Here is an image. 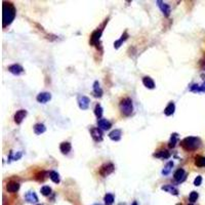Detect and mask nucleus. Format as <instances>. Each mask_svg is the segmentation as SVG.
<instances>
[{
	"label": "nucleus",
	"mask_w": 205,
	"mask_h": 205,
	"mask_svg": "<svg viewBox=\"0 0 205 205\" xmlns=\"http://www.w3.org/2000/svg\"><path fill=\"white\" fill-rule=\"evenodd\" d=\"M2 26L3 28L7 27L8 25L12 23L15 17V8L10 2L3 3L2 7Z\"/></svg>",
	"instance_id": "nucleus-1"
},
{
	"label": "nucleus",
	"mask_w": 205,
	"mask_h": 205,
	"mask_svg": "<svg viewBox=\"0 0 205 205\" xmlns=\"http://www.w3.org/2000/svg\"><path fill=\"white\" fill-rule=\"evenodd\" d=\"M181 145L186 151H194L201 146V139L196 137H188L182 141Z\"/></svg>",
	"instance_id": "nucleus-2"
},
{
	"label": "nucleus",
	"mask_w": 205,
	"mask_h": 205,
	"mask_svg": "<svg viewBox=\"0 0 205 205\" xmlns=\"http://www.w3.org/2000/svg\"><path fill=\"white\" fill-rule=\"evenodd\" d=\"M120 111L124 116H130L133 112V105H132V100L129 98H125L121 100L119 104Z\"/></svg>",
	"instance_id": "nucleus-3"
},
{
	"label": "nucleus",
	"mask_w": 205,
	"mask_h": 205,
	"mask_svg": "<svg viewBox=\"0 0 205 205\" xmlns=\"http://www.w3.org/2000/svg\"><path fill=\"white\" fill-rule=\"evenodd\" d=\"M77 102H78V106L81 110H87L88 107H89V104H90V100H89L87 96H85V95H80V96H78Z\"/></svg>",
	"instance_id": "nucleus-4"
},
{
	"label": "nucleus",
	"mask_w": 205,
	"mask_h": 205,
	"mask_svg": "<svg viewBox=\"0 0 205 205\" xmlns=\"http://www.w3.org/2000/svg\"><path fill=\"white\" fill-rule=\"evenodd\" d=\"M113 171H114V165H113L112 163L105 164V165H102L100 168V176H109L110 174H112Z\"/></svg>",
	"instance_id": "nucleus-5"
},
{
	"label": "nucleus",
	"mask_w": 205,
	"mask_h": 205,
	"mask_svg": "<svg viewBox=\"0 0 205 205\" xmlns=\"http://www.w3.org/2000/svg\"><path fill=\"white\" fill-rule=\"evenodd\" d=\"M90 133H91V137L92 139H94L95 142H102V132L100 128H91L90 129Z\"/></svg>",
	"instance_id": "nucleus-6"
},
{
	"label": "nucleus",
	"mask_w": 205,
	"mask_h": 205,
	"mask_svg": "<svg viewBox=\"0 0 205 205\" xmlns=\"http://www.w3.org/2000/svg\"><path fill=\"white\" fill-rule=\"evenodd\" d=\"M156 3L158 4L159 8L161 9V11L163 12V15H165V17H168V15H170V6H169L167 3L163 2V1H160V0H158Z\"/></svg>",
	"instance_id": "nucleus-7"
},
{
	"label": "nucleus",
	"mask_w": 205,
	"mask_h": 205,
	"mask_svg": "<svg viewBox=\"0 0 205 205\" xmlns=\"http://www.w3.org/2000/svg\"><path fill=\"white\" fill-rule=\"evenodd\" d=\"M8 71L13 75H21L24 72V68L19 64H13V65L8 67Z\"/></svg>",
	"instance_id": "nucleus-8"
},
{
	"label": "nucleus",
	"mask_w": 205,
	"mask_h": 205,
	"mask_svg": "<svg viewBox=\"0 0 205 205\" xmlns=\"http://www.w3.org/2000/svg\"><path fill=\"white\" fill-rule=\"evenodd\" d=\"M102 30L100 29V30L94 31L92 34H91V36H90L91 45H96V44L98 43V41H100V36H102Z\"/></svg>",
	"instance_id": "nucleus-9"
},
{
	"label": "nucleus",
	"mask_w": 205,
	"mask_h": 205,
	"mask_svg": "<svg viewBox=\"0 0 205 205\" xmlns=\"http://www.w3.org/2000/svg\"><path fill=\"white\" fill-rule=\"evenodd\" d=\"M37 102L40 104H45L51 100V94L49 92H40L36 98Z\"/></svg>",
	"instance_id": "nucleus-10"
},
{
	"label": "nucleus",
	"mask_w": 205,
	"mask_h": 205,
	"mask_svg": "<svg viewBox=\"0 0 205 205\" xmlns=\"http://www.w3.org/2000/svg\"><path fill=\"white\" fill-rule=\"evenodd\" d=\"M98 128L102 130H109L112 127V123L107 119H98Z\"/></svg>",
	"instance_id": "nucleus-11"
},
{
	"label": "nucleus",
	"mask_w": 205,
	"mask_h": 205,
	"mask_svg": "<svg viewBox=\"0 0 205 205\" xmlns=\"http://www.w3.org/2000/svg\"><path fill=\"white\" fill-rule=\"evenodd\" d=\"M26 116H27V111L26 110H19L15 114V122L17 123V124H21Z\"/></svg>",
	"instance_id": "nucleus-12"
},
{
	"label": "nucleus",
	"mask_w": 205,
	"mask_h": 205,
	"mask_svg": "<svg viewBox=\"0 0 205 205\" xmlns=\"http://www.w3.org/2000/svg\"><path fill=\"white\" fill-rule=\"evenodd\" d=\"M174 178L178 183H182L186 180V172L183 168H180L174 172Z\"/></svg>",
	"instance_id": "nucleus-13"
},
{
	"label": "nucleus",
	"mask_w": 205,
	"mask_h": 205,
	"mask_svg": "<svg viewBox=\"0 0 205 205\" xmlns=\"http://www.w3.org/2000/svg\"><path fill=\"white\" fill-rule=\"evenodd\" d=\"M19 189H20V184L17 183V182H9L6 186V190L9 193H15L19 191Z\"/></svg>",
	"instance_id": "nucleus-14"
},
{
	"label": "nucleus",
	"mask_w": 205,
	"mask_h": 205,
	"mask_svg": "<svg viewBox=\"0 0 205 205\" xmlns=\"http://www.w3.org/2000/svg\"><path fill=\"white\" fill-rule=\"evenodd\" d=\"M121 135H122V132L120 129H114L109 133V137H110L112 141H115V142H118L121 139Z\"/></svg>",
	"instance_id": "nucleus-15"
},
{
	"label": "nucleus",
	"mask_w": 205,
	"mask_h": 205,
	"mask_svg": "<svg viewBox=\"0 0 205 205\" xmlns=\"http://www.w3.org/2000/svg\"><path fill=\"white\" fill-rule=\"evenodd\" d=\"M143 83H144V85L146 86L147 88H150V89L155 88V82H154V80L151 77H148V76L144 77V78H143Z\"/></svg>",
	"instance_id": "nucleus-16"
},
{
	"label": "nucleus",
	"mask_w": 205,
	"mask_h": 205,
	"mask_svg": "<svg viewBox=\"0 0 205 205\" xmlns=\"http://www.w3.org/2000/svg\"><path fill=\"white\" fill-rule=\"evenodd\" d=\"M174 111H176V105H174V102H170L167 105V107L164 109V114L166 116H171L174 113Z\"/></svg>",
	"instance_id": "nucleus-17"
},
{
	"label": "nucleus",
	"mask_w": 205,
	"mask_h": 205,
	"mask_svg": "<svg viewBox=\"0 0 205 205\" xmlns=\"http://www.w3.org/2000/svg\"><path fill=\"white\" fill-rule=\"evenodd\" d=\"M162 190L165 191V192H167V193H170L172 194V195H178V190L176 188V187H174L172 185H166V186H163L162 187Z\"/></svg>",
	"instance_id": "nucleus-18"
},
{
	"label": "nucleus",
	"mask_w": 205,
	"mask_h": 205,
	"mask_svg": "<svg viewBox=\"0 0 205 205\" xmlns=\"http://www.w3.org/2000/svg\"><path fill=\"white\" fill-rule=\"evenodd\" d=\"M93 94L96 98H100L102 95V89L100 88L98 81H94V83H93Z\"/></svg>",
	"instance_id": "nucleus-19"
},
{
	"label": "nucleus",
	"mask_w": 205,
	"mask_h": 205,
	"mask_svg": "<svg viewBox=\"0 0 205 205\" xmlns=\"http://www.w3.org/2000/svg\"><path fill=\"white\" fill-rule=\"evenodd\" d=\"M25 198H26V200L30 203H36L37 201H38V197H37V195L34 192H28V193L25 195Z\"/></svg>",
	"instance_id": "nucleus-20"
},
{
	"label": "nucleus",
	"mask_w": 205,
	"mask_h": 205,
	"mask_svg": "<svg viewBox=\"0 0 205 205\" xmlns=\"http://www.w3.org/2000/svg\"><path fill=\"white\" fill-rule=\"evenodd\" d=\"M71 149H72V146L69 142L62 143L61 146H60V150H61V152L63 154H68L69 152L71 151Z\"/></svg>",
	"instance_id": "nucleus-21"
},
{
	"label": "nucleus",
	"mask_w": 205,
	"mask_h": 205,
	"mask_svg": "<svg viewBox=\"0 0 205 205\" xmlns=\"http://www.w3.org/2000/svg\"><path fill=\"white\" fill-rule=\"evenodd\" d=\"M154 157L161 159H168L170 157V153L168 151H166V150H162V151H159L154 154Z\"/></svg>",
	"instance_id": "nucleus-22"
},
{
	"label": "nucleus",
	"mask_w": 205,
	"mask_h": 205,
	"mask_svg": "<svg viewBox=\"0 0 205 205\" xmlns=\"http://www.w3.org/2000/svg\"><path fill=\"white\" fill-rule=\"evenodd\" d=\"M45 130H46V127L42 123H37V124L34 125V132L36 134L43 133V132H45Z\"/></svg>",
	"instance_id": "nucleus-23"
},
{
	"label": "nucleus",
	"mask_w": 205,
	"mask_h": 205,
	"mask_svg": "<svg viewBox=\"0 0 205 205\" xmlns=\"http://www.w3.org/2000/svg\"><path fill=\"white\" fill-rule=\"evenodd\" d=\"M178 133H172L170 137L168 143V147L169 148H174L176 146V143H178Z\"/></svg>",
	"instance_id": "nucleus-24"
},
{
	"label": "nucleus",
	"mask_w": 205,
	"mask_h": 205,
	"mask_svg": "<svg viewBox=\"0 0 205 205\" xmlns=\"http://www.w3.org/2000/svg\"><path fill=\"white\" fill-rule=\"evenodd\" d=\"M49 178H50V180L52 182H54V184H59L60 182H61V180H60V174L56 172V171H50V174H49Z\"/></svg>",
	"instance_id": "nucleus-25"
},
{
	"label": "nucleus",
	"mask_w": 205,
	"mask_h": 205,
	"mask_svg": "<svg viewBox=\"0 0 205 205\" xmlns=\"http://www.w3.org/2000/svg\"><path fill=\"white\" fill-rule=\"evenodd\" d=\"M127 38H128V34H127L126 32H125L124 34H123L122 36H121V38H120L119 40H117V41H115V43H114V47H115V48H119L120 45L122 44V42H123V41H125V40H126Z\"/></svg>",
	"instance_id": "nucleus-26"
},
{
	"label": "nucleus",
	"mask_w": 205,
	"mask_h": 205,
	"mask_svg": "<svg viewBox=\"0 0 205 205\" xmlns=\"http://www.w3.org/2000/svg\"><path fill=\"white\" fill-rule=\"evenodd\" d=\"M195 164L198 167H204L205 166V158L202 156H197L195 159Z\"/></svg>",
	"instance_id": "nucleus-27"
},
{
	"label": "nucleus",
	"mask_w": 205,
	"mask_h": 205,
	"mask_svg": "<svg viewBox=\"0 0 205 205\" xmlns=\"http://www.w3.org/2000/svg\"><path fill=\"white\" fill-rule=\"evenodd\" d=\"M172 167H174V162L172 161L168 162V163L166 164L165 168L162 170V174H163V176H167V174H169V172L171 171V168H172Z\"/></svg>",
	"instance_id": "nucleus-28"
},
{
	"label": "nucleus",
	"mask_w": 205,
	"mask_h": 205,
	"mask_svg": "<svg viewBox=\"0 0 205 205\" xmlns=\"http://www.w3.org/2000/svg\"><path fill=\"white\" fill-rule=\"evenodd\" d=\"M104 201H105L106 205H112L114 202V196L112 194H107L104 198Z\"/></svg>",
	"instance_id": "nucleus-29"
},
{
	"label": "nucleus",
	"mask_w": 205,
	"mask_h": 205,
	"mask_svg": "<svg viewBox=\"0 0 205 205\" xmlns=\"http://www.w3.org/2000/svg\"><path fill=\"white\" fill-rule=\"evenodd\" d=\"M22 155H23L22 152H17V154H15V156H13V152H10L9 157H8V162H10L11 160H19L22 157Z\"/></svg>",
	"instance_id": "nucleus-30"
},
{
	"label": "nucleus",
	"mask_w": 205,
	"mask_h": 205,
	"mask_svg": "<svg viewBox=\"0 0 205 205\" xmlns=\"http://www.w3.org/2000/svg\"><path fill=\"white\" fill-rule=\"evenodd\" d=\"M94 114L98 118H100L102 116V108L100 105H96L94 108Z\"/></svg>",
	"instance_id": "nucleus-31"
},
{
	"label": "nucleus",
	"mask_w": 205,
	"mask_h": 205,
	"mask_svg": "<svg viewBox=\"0 0 205 205\" xmlns=\"http://www.w3.org/2000/svg\"><path fill=\"white\" fill-rule=\"evenodd\" d=\"M41 193L43 196H48L51 193V188L48 186H43L41 188Z\"/></svg>",
	"instance_id": "nucleus-32"
},
{
	"label": "nucleus",
	"mask_w": 205,
	"mask_h": 205,
	"mask_svg": "<svg viewBox=\"0 0 205 205\" xmlns=\"http://www.w3.org/2000/svg\"><path fill=\"white\" fill-rule=\"evenodd\" d=\"M198 197H199V195H198L197 192H195V191H193V192H191L190 196H189V200H190L191 202L193 203V202H195V201H197Z\"/></svg>",
	"instance_id": "nucleus-33"
},
{
	"label": "nucleus",
	"mask_w": 205,
	"mask_h": 205,
	"mask_svg": "<svg viewBox=\"0 0 205 205\" xmlns=\"http://www.w3.org/2000/svg\"><path fill=\"white\" fill-rule=\"evenodd\" d=\"M190 90L194 91V92H200V85L199 84H193L190 87Z\"/></svg>",
	"instance_id": "nucleus-34"
},
{
	"label": "nucleus",
	"mask_w": 205,
	"mask_h": 205,
	"mask_svg": "<svg viewBox=\"0 0 205 205\" xmlns=\"http://www.w3.org/2000/svg\"><path fill=\"white\" fill-rule=\"evenodd\" d=\"M201 183H202V176H198L197 178L194 180V185L196 186V187H198V186H200Z\"/></svg>",
	"instance_id": "nucleus-35"
},
{
	"label": "nucleus",
	"mask_w": 205,
	"mask_h": 205,
	"mask_svg": "<svg viewBox=\"0 0 205 205\" xmlns=\"http://www.w3.org/2000/svg\"><path fill=\"white\" fill-rule=\"evenodd\" d=\"M200 91H202V92H205V82L203 83L202 85H200Z\"/></svg>",
	"instance_id": "nucleus-36"
},
{
	"label": "nucleus",
	"mask_w": 205,
	"mask_h": 205,
	"mask_svg": "<svg viewBox=\"0 0 205 205\" xmlns=\"http://www.w3.org/2000/svg\"><path fill=\"white\" fill-rule=\"evenodd\" d=\"M131 205H137V202H133V203H132V204Z\"/></svg>",
	"instance_id": "nucleus-37"
},
{
	"label": "nucleus",
	"mask_w": 205,
	"mask_h": 205,
	"mask_svg": "<svg viewBox=\"0 0 205 205\" xmlns=\"http://www.w3.org/2000/svg\"><path fill=\"white\" fill-rule=\"evenodd\" d=\"M203 69L205 70V63H204V65H203Z\"/></svg>",
	"instance_id": "nucleus-38"
},
{
	"label": "nucleus",
	"mask_w": 205,
	"mask_h": 205,
	"mask_svg": "<svg viewBox=\"0 0 205 205\" xmlns=\"http://www.w3.org/2000/svg\"><path fill=\"white\" fill-rule=\"evenodd\" d=\"M94 205H100V204H94Z\"/></svg>",
	"instance_id": "nucleus-39"
},
{
	"label": "nucleus",
	"mask_w": 205,
	"mask_h": 205,
	"mask_svg": "<svg viewBox=\"0 0 205 205\" xmlns=\"http://www.w3.org/2000/svg\"><path fill=\"white\" fill-rule=\"evenodd\" d=\"M190 205H193V204H190Z\"/></svg>",
	"instance_id": "nucleus-40"
},
{
	"label": "nucleus",
	"mask_w": 205,
	"mask_h": 205,
	"mask_svg": "<svg viewBox=\"0 0 205 205\" xmlns=\"http://www.w3.org/2000/svg\"><path fill=\"white\" fill-rule=\"evenodd\" d=\"M39 205H40V204H39Z\"/></svg>",
	"instance_id": "nucleus-41"
}]
</instances>
